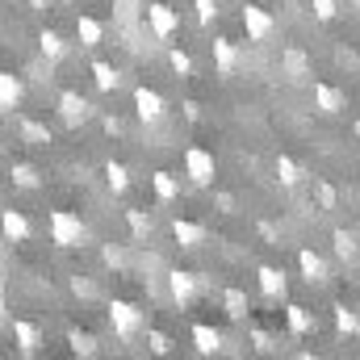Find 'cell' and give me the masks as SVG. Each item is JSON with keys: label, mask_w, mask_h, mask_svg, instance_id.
Wrapping results in <instances>:
<instances>
[{"label": "cell", "mask_w": 360, "mask_h": 360, "mask_svg": "<svg viewBox=\"0 0 360 360\" xmlns=\"http://www.w3.org/2000/svg\"><path fill=\"white\" fill-rule=\"evenodd\" d=\"M46 226H51V243H59V248H80L84 235H89L84 222H80V214H72V210H51Z\"/></svg>", "instance_id": "6da1fadb"}, {"label": "cell", "mask_w": 360, "mask_h": 360, "mask_svg": "<svg viewBox=\"0 0 360 360\" xmlns=\"http://www.w3.org/2000/svg\"><path fill=\"white\" fill-rule=\"evenodd\" d=\"M109 327H113V335H117V340H134V335L147 327V314H143L134 302L113 297V302H109Z\"/></svg>", "instance_id": "7a4b0ae2"}, {"label": "cell", "mask_w": 360, "mask_h": 360, "mask_svg": "<svg viewBox=\"0 0 360 360\" xmlns=\"http://www.w3.org/2000/svg\"><path fill=\"white\" fill-rule=\"evenodd\" d=\"M184 176L193 180L197 188H210L214 176H218V164H214V151H205V147H184Z\"/></svg>", "instance_id": "3957f363"}, {"label": "cell", "mask_w": 360, "mask_h": 360, "mask_svg": "<svg viewBox=\"0 0 360 360\" xmlns=\"http://www.w3.org/2000/svg\"><path fill=\"white\" fill-rule=\"evenodd\" d=\"M201 289H205V276H197V272H188V269H172L168 272V297L176 302L180 310H184Z\"/></svg>", "instance_id": "277c9868"}, {"label": "cell", "mask_w": 360, "mask_h": 360, "mask_svg": "<svg viewBox=\"0 0 360 360\" xmlns=\"http://www.w3.org/2000/svg\"><path fill=\"white\" fill-rule=\"evenodd\" d=\"M147 25H151V34H155L160 42H168V38L180 30V17H176V8H172V4L151 0V4H147Z\"/></svg>", "instance_id": "5b68a950"}, {"label": "cell", "mask_w": 360, "mask_h": 360, "mask_svg": "<svg viewBox=\"0 0 360 360\" xmlns=\"http://www.w3.org/2000/svg\"><path fill=\"white\" fill-rule=\"evenodd\" d=\"M134 113H139V122L160 126V122H164V113H168V105H164V96H160L155 89L139 84V89H134Z\"/></svg>", "instance_id": "8992f818"}, {"label": "cell", "mask_w": 360, "mask_h": 360, "mask_svg": "<svg viewBox=\"0 0 360 360\" xmlns=\"http://www.w3.org/2000/svg\"><path fill=\"white\" fill-rule=\"evenodd\" d=\"M55 109H59V117H63L68 126H80V122H89V117H92V105H89V96H80L76 89H63V92H59V101H55Z\"/></svg>", "instance_id": "52a82bcc"}, {"label": "cell", "mask_w": 360, "mask_h": 360, "mask_svg": "<svg viewBox=\"0 0 360 360\" xmlns=\"http://www.w3.org/2000/svg\"><path fill=\"white\" fill-rule=\"evenodd\" d=\"M239 21H243V30H248V38H252V42H269L272 30H276V21H272L260 4H243Z\"/></svg>", "instance_id": "ba28073f"}, {"label": "cell", "mask_w": 360, "mask_h": 360, "mask_svg": "<svg viewBox=\"0 0 360 360\" xmlns=\"http://www.w3.org/2000/svg\"><path fill=\"white\" fill-rule=\"evenodd\" d=\"M310 96H314V109H319V113H327V117H335V113L344 109V92L335 89V84H327V80H314Z\"/></svg>", "instance_id": "9c48e42d"}, {"label": "cell", "mask_w": 360, "mask_h": 360, "mask_svg": "<svg viewBox=\"0 0 360 360\" xmlns=\"http://www.w3.org/2000/svg\"><path fill=\"white\" fill-rule=\"evenodd\" d=\"M256 285H260V293H264V297H272V302H281V297L289 293V276H285L281 269H272V264L256 269Z\"/></svg>", "instance_id": "30bf717a"}, {"label": "cell", "mask_w": 360, "mask_h": 360, "mask_svg": "<svg viewBox=\"0 0 360 360\" xmlns=\"http://www.w3.org/2000/svg\"><path fill=\"white\" fill-rule=\"evenodd\" d=\"M0 235L8 243H25L30 239V218L21 210H0Z\"/></svg>", "instance_id": "8fae6325"}, {"label": "cell", "mask_w": 360, "mask_h": 360, "mask_svg": "<svg viewBox=\"0 0 360 360\" xmlns=\"http://www.w3.org/2000/svg\"><path fill=\"white\" fill-rule=\"evenodd\" d=\"M297 269L306 281H327L331 276V264H327V256H319L314 248H297Z\"/></svg>", "instance_id": "7c38bea8"}, {"label": "cell", "mask_w": 360, "mask_h": 360, "mask_svg": "<svg viewBox=\"0 0 360 360\" xmlns=\"http://www.w3.org/2000/svg\"><path fill=\"white\" fill-rule=\"evenodd\" d=\"M172 239H176L180 248H188V252H193V248H201V243L210 239V231H205L201 222H188V218H176V222H172Z\"/></svg>", "instance_id": "4fadbf2b"}, {"label": "cell", "mask_w": 360, "mask_h": 360, "mask_svg": "<svg viewBox=\"0 0 360 360\" xmlns=\"http://www.w3.org/2000/svg\"><path fill=\"white\" fill-rule=\"evenodd\" d=\"M76 42H80L84 51H92V46L105 42V25H101L92 13H80V17H76Z\"/></svg>", "instance_id": "5bb4252c"}, {"label": "cell", "mask_w": 360, "mask_h": 360, "mask_svg": "<svg viewBox=\"0 0 360 360\" xmlns=\"http://www.w3.org/2000/svg\"><path fill=\"white\" fill-rule=\"evenodd\" d=\"M214 68H218V76H235V68H239V51H235L231 38H214Z\"/></svg>", "instance_id": "9a60e30c"}, {"label": "cell", "mask_w": 360, "mask_h": 360, "mask_svg": "<svg viewBox=\"0 0 360 360\" xmlns=\"http://www.w3.org/2000/svg\"><path fill=\"white\" fill-rule=\"evenodd\" d=\"M193 348H197L201 356L222 352V331H218V327H210V323H197V327H193Z\"/></svg>", "instance_id": "2e32d148"}, {"label": "cell", "mask_w": 360, "mask_h": 360, "mask_svg": "<svg viewBox=\"0 0 360 360\" xmlns=\"http://www.w3.org/2000/svg\"><path fill=\"white\" fill-rule=\"evenodd\" d=\"M281 76H289V80H306V76H310V59H306V51L289 46V51L281 55Z\"/></svg>", "instance_id": "e0dca14e"}, {"label": "cell", "mask_w": 360, "mask_h": 360, "mask_svg": "<svg viewBox=\"0 0 360 360\" xmlns=\"http://www.w3.org/2000/svg\"><path fill=\"white\" fill-rule=\"evenodd\" d=\"M13 340H17L21 352H38V348H42V331H38L30 319H13Z\"/></svg>", "instance_id": "ac0fdd59"}, {"label": "cell", "mask_w": 360, "mask_h": 360, "mask_svg": "<svg viewBox=\"0 0 360 360\" xmlns=\"http://www.w3.org/2000/svg\"><path fill=\"white\" fill-rule=\"evenodd\" d=\"M38 51H42V59L59 63V59L68 55V38H63L59 30H42V34H38Z\"/></svg>", "instance_id": "d6986e66"}, {"label": "cell", "mask_w": 360, "mask_h": 360, "mask_svg": "<svg viewBox=\"0 0 360 360\" xmlns=\"http://www.w3.org/2000/svg\"><path fill=\"white\" fill-rule=\"evenodd\" d=\"M21 96H25L21 80H17L13 72H0V109H4V113H13V109L21 105Z\"/></svg>", "instance_id": "ffe728a7"}, {"label": "cell", "mask_w": 360, "mask_h": 360, "mask_svg": "<svg viewBox=\"0 0 360 360\" xmlns=\"http://www.w3.org/2000/svg\"><path fill=\"white\" fill-rule=\"evenodd\" d=\"M331 243H335V256H340L344 264H356L360 260V239L352 235V231H335Z\"/></svg>", "instance_id": "44dd1931"}, {"label": "cell", "mask_w": 360, "mask_h": 360, "mask_svg": "<svg viewBox=\"0 0 360 360\" xmlns=\"http://www.w3.org/2000/svg\"><path fill=\"white\" fill-rule=\"evenodd\" d=\"M285 319H289V331H293V335H310V331H314V314H310L306 306H297V302L285 306Z\"/></svg>", "instance_id": "7402d4cb"}, {"label": "cell", "mask_w": 360, "mask_h": 360, "mask_svg": "<svg viewBox=\"0 0 360 360\" xmlns=\"http://www.w3.org/2000/svg\"><path fill=\"white\" fill-rule=\"evenodd\" d=\"M92 80H96V89H101V92H113L117 84H122V72H117L113 63L96 59V63H92Z\"/></svg>", "instance_id": "603a6c76"}, {"label": "cell", "mask_w": 360, "mask_h": 360, "mask_svg": "<svg viewBox=\"0 0 360 360\" xmlns=\"http://www.w3.org/2000/svg\"><path fill=\"white\" fill-rule=\"evenodd\" d=\"M331 319H335V331H340V335H360V314L352 306H335Z\"/></svg>", "instance_id": "cb8c5ba5"}, {"label": "cell", "mask_w": 360, "mask_h": 360, "mask_svg": "<svg viewBox=\"0 0 360 360\" xmlns=\"http://www.w3.org/2000/svg\"><path fill=\"white\" fill-rule=\"evenodd\" d=\"M272 172H276V180H281L285 188H293V184H302V176H306V172H302V168H297V164H293L289 155H276V164H272Z\"/></svg>", "instance_id": "d4e9b609"}, {"label": "cell", "mask_w": 360, "mask_h": 360, "mask_svg": "<svg viewBox=\"0 0 360 360\" xmlns=\"http://www.w3.org/2000/svg\"><path fill=\"white\" fill-rule=\"evenodd\" d=\"M151 188H155L160 201H176L180 197V180L172 176V172H155V176H151Z\"/></svg>", "instance_id": "484cf974"}, {"label": "cell", "mask_w": 360, "mask_h": 360, "mask_svg": "<svg viewBox=\"0 0 360 360\" xmlns=\"http://www.w3.org/2000/svg\"><path fill=\"white\" fill-rule=\"evenodd\" d=\"M21 139H25L30 147H46V143H51V130H46L42 122H34V117H21Z\"/></svg>", "instance_id": "4316f807"}, {"label": "cell", "mask_w": 360, "mask_h": 360, "mask_svg": "<svg viewBox=\"0 0 360 360\" xmlns=\"http://www.w3.org/2000/svg\"><path fill=\"white\" fill-rule=\"evenodd\" d=\"M105 184H109L113 193H126V188H130V168L117 164V160H109V164H105Z\"/></svg>", "instance_id": "83f0119b"}, {"label": "cell", "mask_w": 360, "mask_h": 360, "mask_svg": "<svg viewBox=\"0 0 360 360\" xmlns=\"http://www.w3.org/2000/svg\"><path fill=\"white\" fill-rule=\"evenodd\" d=\"M8 176H13L17 188H38V184H42V172H38L34 164H13V168H8Z\"/></svg>", "instance_id": "f1b7e54d"}, {"label": "cell", "mask_w": 360, "mask_h": 360, "mask_svg": "<svg viewBox=\"0 0 360 360\" xmlns=\"http://www.w3.org/2000/svg\"><path fill=\"white\" fill-rule=\"evenodd\" d=\"M222 306H226L231 319H248V293L243 289H226L222 293Z\"/></svg>", "instance_id": "f546056e"}, {"label": "cell", "mask_w": 360, "mask_h": 360, "mask_svg": "<svg viewBox=\"0 0 360 360\" xmlns=\"http://www.w3.org/2000/svg\"><path fill=\"white\" fill-rule=\"evenodd\" d=\"M126 222H130V231H134V239H151V231H155V222L143 214V210H126Z\"/></svg>", "instance_id": "4dcf8cb0"}, {"label": "cell", "mask_w": 360, "mask_h": 360, "mask_svg": "<svg viewBox=\"0 0 360 360\" xmlns=\"http://www.w3.org/2000/svg\"><path fill=\"white\" fill-rule=\"evenodd\" d=\"M335 205H340V193H335V184L319 180V210H323V214H331Z\"/></svg>", "instance_id": "1f68e13d"}, {"label": "cell", "mask_w": 360, "mask_h": 360, "mask_svg": "<svg viewBox=\"0 0 360 360\" xmlns=\"http://www.w3.org/2000/svg\"><path fill=\"white\" fill-rule=\"evenodd\" d=\"M147 348H151L155 356H168V352H172V335H168V331H147Z\"/></svg>", "instance_id": "d6a6232c"}, {"label": "cell", "mask_w": 360, "mask_h": 360, "mask_svg": "<svg viewBox=\"0 0 360 360\" xmlns=\"http://www.w3.org/2000/svg\"><path fill=\"white\" fill-rule=\"evenodd\" d=\"M168 63H172V72H176L180 80H188V76H193V59H188L184 51H176V46L168 51Z\"/></svg>", "instance_id": "836d02e7"}, {"label": "cell", "mask_w": 360, "mask_h": 360, "mask_svg": "<svg viewBox=\"0 0 360 360\" xmlns=\"http://www.w3.org/2000/svg\"><path fill=\"white\" fill-rule=\"evenodd\" d=\"M193 13H197V25H214V17H218V0H193Z\"/></svg>", "instance_id": "e575fe53"}, {"label": "cell", "mask_w": 360, "mask_h": 360, "mask_svg": "<svg viewBox=\"0 0 360 360\" xmlns=\"http://www.w3.org/2000/svg\"><path fill=\"white\" fill-rule=\"evenodd\" d=\"M310 13L319 21H335L340 17V0H310Z\"/></svg>", "instance_id": "d590c367"}, {"label": "cell", "mask_w": 360, "mask_h": 360, "mask_svg": "<svg viewBox=\"0 0 360 360\" xmlns=\"http://www.w3.org/2000/svg\"><path fill=\"white\" fill-rule=\"evenodd\" d=\"M68 344H72L76 352H84V356H92V352H96V344H92V335H84V331H68Z\"/></svg>", "instance_id": "8d00e7d4"}, {"label": "cell", "mask_w": 360, "mask_h": 360, "mask_svg": "<svg viewBox=\"0 0 360 360\" xmlns=\"http://www.w3.org/2000/svg\"><path fill=\"white\" fill-rule=\"evenodd\" d=\"M101 260H105V269H126L122 248H101Z\"/></svg>", "instance_id": "74e56055"}, {"label": "cell", "mask_w": 360, "mask_h": 360, "mask_svg": "<svg viewBox=\"0 0 360 360\" xmlns=\"http://www.w3.org/2000/svg\"><path fill=\"white\" fill-rule=\"evenodd\" d=\"M214 205H218L222 214H235V197H231V193H214Z\"/></svg>", "instance_id": "f35d334b"}, {"label": "cell", "mask_w": 360, "mask_h": 360, "mask_svg": "<svg viewBox=\"0 0 360 360\" xmlns=\"http://www.w3.org/2000/svg\"><path fill=\"white\" fill-rule=\"evenodd\" d=\"M260 239H264V243H276V226H272V222H260Z\"/></svg>", "instance_id": "ab89813d"}, {"label": "cell", "mask_w": 360, "mask_h": 360, "mask_svg": "<svg viewBox=\"0 0 360 360\" xmlns=\"http://www.w3.org/2000/svg\"><path fill=\"white\" fill-rule=\"evenodd\" d=\"M30 8H38V13H46V0H30Z\"/></svg>", "instance_id": "60d3db41"}, {"label": "cell", "mask_w": 360, "mask_h": 360, "mask_svg": "<svg viewBox=\"0 0 360 360\" xmlns=\"http://www.w3.org/2000/svg\"><path fill=\"white\" fill-rule=\"evenodd\" d=\"M352 134H356V139H360V122H356V126H352Z\"/></svg>", "instance_id": "b9f144b4"}, {"label": "cell", "mask_w": 360, "mask_h": 360, "mask_svg": "<svg viewBox=\"0 0 360 360\" xmlns=\"http://www.w3.org/2000/svg\"><path fill=\"white\" fill-rule=\"evenodd\" d=\"M356 4H360V0H356Z\"/></svg>", "instance_id": "7bdbcfd3"}]
</instances>
